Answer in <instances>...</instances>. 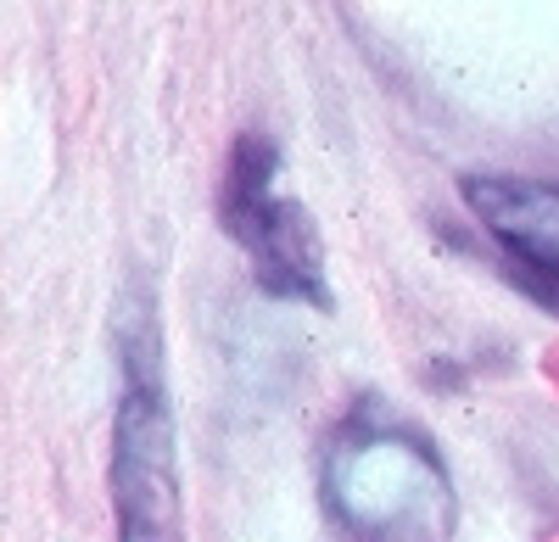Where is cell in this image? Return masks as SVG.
<instances>
[{
	"mask_svg": "<svg viewBox=\"0 0 559 542\" xmlns=\"http://www.w3.org/2000/svg\"><path fill=\"white\" fill-rule=\"evenodd\" d=\"M324 504L353 542H448L459 498L414 425L358 409L324 454Z\"/></svg>",
	"mask_w": 559,
	"mask_h": 542,
	"instance_id": "obj_1",
	"label": "cell"
},
{
	"mask_svg": "<svg viewBox=\"0 0 559 542\" xmlns=\"http://www.w3.org/2000/svg\"><path fill=\"white\" fill-rule=\"evenodd\" d=\"M112 504H118V542H185L174 420H168V402H163L152 330L123 341V402H118V436H112Z\"/></svg>",
	"mask_w": 559,
	"mask_h": 542,
	"instance_id": "obj_2",
	"label": "cell"
},
{
	"mask_svg": "<svg viewBox=\"0 0 559 542\" xmlns=\"http://www.w3.org/2000/svg\"><path fill=\"white\" fill-rule=\"evenodd\" d=\"M274 141L263 134H241L224 168L218 191V224L236 236L252 257V275L269 297H292L331 308V286H324V246L302 202L274 196Z\"/></svg>",
	"mask_w": 559,
	"mask_h": 542,
	"instance_id": "obj_3",
	"label": "cell"
},
{
	"mask_svg": "<svg viewBox=\"0 0 559 542\" xmlns=\"http://www.w3.org/2000/svg\"><path fill=\"white\" fill-rule=\"evenodd\" d=\"M459 196L498 241L515 286H526V297L559 313V185L509 173H464Z\"/></svg>",
	"mask_w": 559,
	"mask_h": 542,
	"instance_id": "obj_4",
	"label": "cell"
},
{
	"mask_svg": "<svg viewBox=\"0 0 559 542\" xmlns=\"http://www.w3.org/2000/svg\"><path fill=\"white\" fill-rule=\"evenodd\" d=\"M543 375H548V381H554V386H559V341H554V347H548V352H543Z\"/></svg>",
	"mask_w": 559,
	"mask_h": 542,
	"instance_id": "obj_5",
	"label": "cell"
},
{
	"mask_svg": "<svg viewBox=\"0 0 559 542\" xmlns=\"http://www.w3.org/2000/svg\"><path fill=\"white\" fill-rule=\"evenodd\" d=\"M548 542H559V537H548Z\"/></svg>",
	"mask_w": 559,
	"mask_h": 542,
	"instance_id": "obj_6",
	"label": "cell"
}]
</instances>
